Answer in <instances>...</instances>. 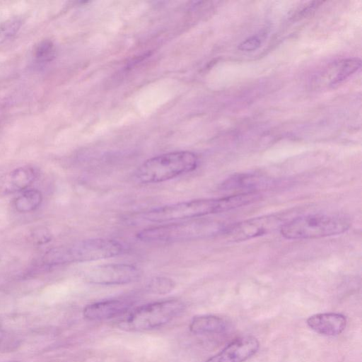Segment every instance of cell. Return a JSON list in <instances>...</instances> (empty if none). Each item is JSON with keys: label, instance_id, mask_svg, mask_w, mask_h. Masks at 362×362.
Instances as JSON below:
<instances>
[{"label": "cell", "instance_id": "6da1fadb", "mask_svg": "<svg viewBox=\"0 0 362 362\" xmlns=\"http://www.w3.org/2000/svg\"><path fill=\"white\" fill-rule=\"evenodd\" d=\"M256 199L252 192H243L219 198L193 199L142 211L132 216L131 219L151 223L186 221L228 211L254 203Z\"/></svg>", "mask_w": 362, "mask_h": 362}, {"label": "cell", "instance_id": "7a4b0ae2", "mask_svg": "<svg viewBox=\"0 0 362 362\" xmlns=\"http://www.w3.org/2000/svg\"><path fill=\"white\" fill-rule=\"evenodd\" d=\"M124 251V246L117 240L106 238L83 240L70 246L54 247L42 257L43 265L54 266L96 261L117 256Z\"/></svg>", "mask_w": 362, "mask_h": 362}, {"label": "cell", "instance_id": "3957f363", "mask_svg": "<svg viewBox=\"0 0 362 362\" xmlns=\"http://www.w3.org/2000/svg\"><path fill=\"white\" fill-rule=\"evenodd\" d=\"M197 165L198 158L194 153L173 151L146 160L136 169L134 177L139 183H158L190 173Z\"/></svg>", "mask_w": 362, "mask_h": 362}, {"label": "cell", "instance_id": "277c9868", "mask_svg": "<svg viewBox=\"0 0 362 362\" xmlns=\"http://www.w3.org/2000/svg\"><path fill=\"white\" fill-rule=\"evenodd\" d=\"M225 228L211 219L195 218L145 228L137 233L136 237L145 242H182L222 234Z\"/></svg>", "mask_w": 362, "mask_h": 362}, {"label": "cell", "instance_id": "5b68a950", "mask_svg": "<svg viewBox=\"0 0 362 362\" xmlns=\"http://www.w3.org/2000/svg\"><path fill=\"white\" fill-rule=\"evenodd\" d=\"M351 226L344 216L308 214L292 218L281 228L280 233L286 239H313L339 235Z\"/></svg>", "mask_w": 362, "mask_h": 362}, {"label": "cell", "instance_id": "8992f818", "mask_svg": "<svg viewBox=\"0 0 362 362\" xmlns=\"http://www.w3.org/2000/svg\"><path fill=\"white\" fill-rule=\"evenodd\" d=\"M184 308V303L177 299L148 303L129 313L119 322V327L132 332L156 329L173 320Z\"/></svg>", "mask_w": 362, "mask_h": 362}, {"label": "cell", "instance_id": "52a82bcc", "mask_svg": "<svg viewBox=\"0 0 362 362\" xmlns=\"http://www.w3.org/2000/svg\"><path fill=\"white\" fill-rule=\"evenodd\" d=\"M290 212L252 218L226 226L222 234L230 241L239 242L261 236L280 228L289 218Z\"/></svg>", "mask_w": 362, "mask_h": 362}, {"label": "cell", "instance_id": "ba28073f", "mask_svg": "<svg viewBox=\"0 0 362 362\" xmlns=\"http://www.w3.org/2000/svg\"><path fill=\"white\" fill-rule=\"evenodd\" d=\"M141 276L140 270L133 264L112 263L92 267L84 272L88 283L98 285H120L134 282Z\"/></svg>", "mask_w": 362, "mask_h": 362}, {"label": "cell", "instance_id": "9c48e42d", "mask_svg": "<svg viewBox=\"0 0 362 362\" xmlns=\"http://www.w3.org/2000/svg\"><path fill=\"white\" fill-rule=\"evenodd\" d=\"M259 347L256 337L246 335L234 339L205 362H244L255 355Z\"/></svg>", "mask_w": 362, "mask_h": 362}, {"label": "cell", "instance_id": "30bf717a", "mask_svg": "<svg viewBox=\"0 0 362 362\" xmlns=\"http://www.w3.org/2000/svg\"><path fill=\"white\" fill-rule=\"evenodd\" d=\"M132 307L129 300L111 299L87 305L83 315L88 320H104L122 315Z\"/></svg>", "mask_w": 362, "mask_h": 362}, {"label": "cell", "instance_id": "8fae6325", "mask_svg": "<svg viewBox=\"0 0 362 362\" xmlns=\"http://www.w3.org/2000/svg\"><path fill=\"white\" fill-rule=\"evenodd\" d=\"M35 177V170L30 166L15 168L0 177V194L8 195L28 189Z\"/></svg>", "mask_w": 362, "mask_h": 362}, {"label": "cell", "instance_id": "7c38bea8", "mask_svg": "<svg viewBox=\"0 0 362 362\" xmlns=\"http://www.w3.org/2000/svg\"><path fill=\"white\" fill-rule=\"evenodd\" d=\"M306 322L311 329L321 335L336 336L345 329L346 318L340 313H325L310 316Z\"/></svg>", "mask_w": 362, "mask_h": 362}, {"label": "cell", "instance_id": "4fadbf2b", "mask_svg": "<svg viewBox=\"0 0 362 362\" xmlns=\"http://www.w3.org/2000/svg\"><path fill=\"white\" fill-rule=\"evenodd\" d=\"M191 332L195 334H220L230 329L226 319L213 315L194 316L189 325Z\"/></svg>", "mask_w": 362, "mask_h": 362}, {"label": "cell", "instance_id": "5bb4252c", "mask_svg": "<svg viewBox=\"0 0 362 362\" xmlns=\"http://www.w3.org/2000/svg\"><path fill=\"white\" fill-rule=\"evenodd\" d=\"M264 185V178L251 173L237 174L228 178L221 185L224 190H243V192H257L258 187Z\"/></svg>", "mask_w": 362, "mask_h": 362}, {"label": "cell", "instance_id": "9a60e30c", "mask_svg": "<svg viewBox=\"0 0 362 362\" xmlns=\"http://www.w3.org/2000/svg\"><path fill=\"white\" fill-rule=\"evenodd\" d=\"M42 194L37 189H26L13 200L15 209L19 213L35 211L42 204Z\"/></svg>", "mask_w": 362, "mask_h": 362}, {"label": "cell", "instance_id": "2e32d148", "mask_svg": "<svg viewBox=\"0 0 362 362\" xmlns=\"http://www.w3.org/2000/svg\"><path fill=\"white\" fill-rule=\"evenodd\" d=\"M361 64V59L358 58L354 57L344 59L341 62L336 76L332 80L330 85L335 86L343 83L347 78L359 69Z\"/></svg>", "mask_w": 362, "mask_h": 362}, {"label": "cell", "instance_id": "e0dca14e", "mask_svg": "<svg viewBox=\"0 0 362 362\" xmlns=\"http://www.w3.org/2000/svg\"><path fill=\"white\" fill-rule=\"evenodd\" d=\"M56 56V47L54 42L48 39L38 42L33 49V57L39 63L52 62Z\"/></svg>", "mask_w": 362, "mask_h": 362}, {"label": "cell", "instance_id": "ac0fdd59", "mask_svg": "<svg viewBox=\"0 0 362 362\" xmlns=\"http://www.w3.org/2000/svg\"><path fill=\"white\" fill-rule=\"evenodd\" d=\"M22 24V19L18 17H13L0 23V46L12 39L19 31Z\"/></svg>", "mask_w": 362, "mask_h": 362}, {"label": "cell", "instance_id": "d6986e66", "mask_svg": "<svg viewBox=\"0 0 362 362\" xmlns=\"http://www.w3.org/2000/svg\"><path fill=\"white\" fill-rule=\"evenodd\" d=\"M175 286V281L169 278L158 276L149 281L147 288L156 294H166L172 291Z\"/></svg>", "mask_w": 362, "mask_h": 362}, {"label": "cell", "instance_id": "ffe728a7", "mask_svg": "<svg viewBox=\"0 0 362 362\" xmlns=\"http://www.w3.org/2000/svg\"><path fill=\"white\" fill-rule=\"evenodd\" d=\"M261 42L259 37L252 35L242 41L238 45V49L245 52L254 51L260 47Z\"/></svg>", "mask_w": 362, "mask_h": 362}, {"label": "cell", "instance_id": "44dd1931", "mask_svg": "<svg viewBox=\"0 0 362 362\" xmlns=\"http://www.w3.org/2000/svg\"><path fill=\"white\" fill-rule=\"evenodd\" d=\"M31 238L36 244L42 245L51 241L52 235L45 228H38L31 233Z\"/></svg>", "mask_w": 362, "mask_h": 362}, {"label": "cell", "instance_id": "7402d4cb", "mask_svg": "<svg viewBox=\"0 0 362 362\" xmlns=\"http://www.w3.org/2000/svg\"><path fill=\"white\" fill-rule=\"evenodd\" d=\"M322 4V1H312L303 6V7L297 11L296 13L293 16L294 18H301L305 17L309 15L313 11L316 9L320 5Z\"/></svg>", "mask_w": 362, "mask_h": 362}, {"label": "cell", "instance_id": "603a6c76", "mask_svg": "<svg viewBox=\"0 0 362 362\" xmlns=\"http://www.w3.org/2000/svg\"><path fill=\"white\" fill-rule=\"evenodd\" d=\"M11 362H18V361H11Z\"/></svg>", "mask_w": 362, "mask_h": 362}, {"label": "cell", "instance_id": "cb8c5ba5", "mask_svg": "<svg viewBox=\"0 0 362 362\" xmlns=\"http://www.w3.org/2000/svg\"><path fill=\"white\" fill-rule=\"evenodd\" d=\"M0 260H1V258H0Z\"/></svg>", "mask_w": 362, "mask_h": 362}]
</instances>
